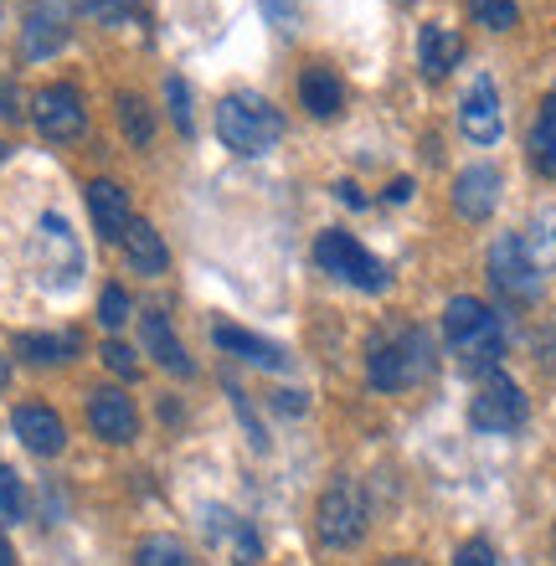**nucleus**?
<instances>
[{
  "label": "nucleus",
  "mask_w": 556,
  "mask_h": 566,
  "mask_svg": "<svg viewBox=\"0 0 556 566\" xmlns=\"http://www.w3.org/2000/svg\"><path fill=\"white\" fill-rule=\"evenodd\" d=\"M27 510V490H21V474L11 463H0V521H21Z\"/></svg>",
  "instance_id": "obj_27"
},
{
  "label": "nucleus",
  "mask_w": 556,
  "mask_h": 566,
  "mask_svg": "<svg viewBox=\"0 0 556 566\" xmlns=\"http://www.w3.org/2000/svg\"><path fill=\"white\" fill-rule=\"evenodd\" d=\"M0 119H21V93H15V83H6L0 77Z\"/></svg>",
  "instance_id": "obj_34"
},
{
  "label": "nucleus",
  "mask_w": 556,
  "mask_h": 566,
  "mask_svg": "<svg viewBox=\"0 0 556 566\" xmlns=\"http://www.w3.org/2000/svg\"><path fill=\"white\" fill-rule=\"evenodd\" d=\"M531 165L536 176H556V88L542 98V114L531 124Z\"/></svg>",
  "instance_id": "obj_21"
},
{
  "label": "nucleus",
  "mask_w": 556,
  "mask_h": 566,
  "mask_svg": "<svg viewBox=\"0 0 556 566\" xmlns=\"http://www.w3.org/2000/svg\"><path fill=\"white\" fill-rule=\"evenodd\" d=\"M88 428L98 432L104 443H135L139 412H135V402H129L119 387H98L88 397Z\"/></svg>",
  "instance_id": "obj_12"
},
{
  "label": "nucleus",
  "mask_w": 556,
  "mask_h": 566,
  "mask_svg": "<svg viewBox=\"0 0 556 566\" xmlns=\"http://www.w3.org/2000/svg\"><path fill=\"white\" fill-rule=\"evenodd\" d=\"M335 196H340V201H346V207H356V211H361V207H366V196H361V186H350V180H340V186H335Z\"/></svg>",
  "instance_id": "obj_35"
},
{
  "label": "nucleus",
  "mask_w": 556,
  "mask_h": 566,
  "mask_svg": "<svg viewBox=\"0 0 556 566\" xmlns=\"http://www.w3.org/2000/svg\"><path fill=\"white\" fill-rule=\"evenodd\" d=\"M443 335H449L453 356L464 360V366H495L500 356H505V325H500V314L490 310V304H480V298L459 294L443 310Z\"/></svg>",
  "instance_id": "obj_2"
},
{
  "label": "nucleus",
  "mask_w": 556,
  "mask_h": 566,
  "mask_svg": "<svg viewBox=\"0 0 556 566\" xmlns=\"http://www.w3.org/2000/svg\"><path fill=\"white\" fill-rule=\"evenodd\" d=\"M124 253H129L135 273H166V263H170L166 242H160V232H155L145 217H129V227H124Z\"/></svg>",
  "instance_id": "obj_20"
},
{
  "label": "nucleus",
  "mask_w": 556,
  "mask_h": 566,
  "mask_svg": "<svg viewBox=\"0 0 556 566\" xmlns=\"http://www.w3.org/2000/svg\"><path fill=\"white\" fill-rule=\"evenodd\" d=\"M387 566H422L418 556H397V562H387Z\"/></svg>",
  "instance_id": "obj_39"
},
{
  "label": "nucleus",
  "mask_w": 556,
  "mask_h": 566,
  "mask_svg": "<svg viewBox=\"0 0 556 566\" xmlns=\"http://www.w3.org/2000/svg\"><path fill=\"white\" fill-rule=\"evenodd\" d=\"M166 98H170V119H176V129H181V135H191V129H196V124H191V93H186L181 77H170V83H166Z\"/></svg>",
  "instance_id": "obj_29"
},
{
  "label": "nucleus",
  "mask_w": 556,
  "mask_h": 566,
  "mask_svg": "<svg viewBox=\"0 0 556 566\" xmlns=\"http://www.w3.org/2000/svg\"><path fill=\"white\" fill-rule=\"evenodd\" d=\"M526 253H531V263H536V269H552L556 263V207H546V211H536V222H531V232L526 238Z\"/></svg>",
  "instance_id": "obj_23"
},
{
  "label": "nucleus",
  "mask_w": 556,
  "mask_h": 566,
  "mask_svg": "<svg viewBox=\"0 0 556 566\" xmlns=\"http://www.w3.org/2000/svg\"><path fill=\"white\" fill-rule=\"evenodd\" d=\"M98 319H104L108 329H119L124 319H129V294H124L119 283H108L104 298H98Z\"/></svg>",
  "instance_id": "obj_28"
},
{
  "label": "nucleus",
  "mask_w": 556,
  "mask_h": 566,
  "mask_svg": "<svg viewBox=\"0 0 556 566\" xmlns=\"http://www.w3.org/2000/svg\"><path fill=\"white\" fill-rule=\"evenodd\" d=\"M453 566H500L495 562V546H490V541H464V546H459V556H453Z\"/></svg>",
  "instance_id": "obj_32"
},
{
  "label": "nucleus",
  "mask_w": 556,
  "mask_h": 566,
  "mask_svg": "<svg viewBox=\"0 0 556 566\" xmlns=\"http://www.w3.org/2000/svg\"><path fill=\"white\" fill-rule=\"evenodd\" d=\"M371 387L376 391H402L412 381L433 371V335L428 329H402V335H387V340L371 345Z\"/></svg>",
  "instance_id": "obj_3"
},
{
  "label": "nucleus",
  "mask_w": 556,
  "mask_h": 566,
  "mask_svg": "<svg viewBox=\"0 0 556 566\" xmlns=\"http://www.w3.org/2000/svg\"><path fill=\"white\" fill-rule=\"evenodd\" d=\"M315 263L331 273V279L356 283V289H366V294H381V289H387V269H381L350 232H340V227H331V232H319L315 238Z\"/></svg>",
  "instance_id": "obj_5"
},
{
  "label": "nucleus",
  "mask_w": 556,
  "mask_h": 566,
  "mask_svg": "<svg viewBox=\"0 0 556 566\" xmlns=\"http://www.w3.org/2000/svg\"><path fill=\"white\" fill-rule=\"evenodd\" d=\"M490 283H495V294L505 298V304H515V310L542 298V269L531 263L521 232L495 238V248H490Z\"/></svg>",
  "instance_id": "obj_6"
},
{
  "label": "nucleus",
  "mask_w": 556,
  "mask_h": 566,
  "mask_svg": "<svg viewBox=\"0 0 556 566\" xmlns=\"http://www.w3.org/2000/svg\"><path fill=\"white\" fill-rule=\"evenodd\" d=\"M459 124L474 145H495L505 135V114H500V88L495 77H474L464 88V104H459Z\"/></svg>",
  "instance_id": "obj_11"
},
{
  "label": "nucleus",
  "mask_w": 556,
  "mask_h": 566,
  "mask_svg": "<svg viewBox=\"0 0 556 566\" xmlns=\"http://www.w3.org/2000/svg\"><path fill=\"white\" fill-rule=\"evenodd\" d=\"M77 350V335L67 329V335H15V356H27L31 366H57V360H67Z\"/></svg>",
  "instance_id": "obj_22"
},
{
  "label": "nucleus",
  "mask_w": 556,
  "mask_h": 566,
  "mask_svg": "<svg viewBox=\"0 0 556 566\" xmlns=\"http://www.w3.org/2000/svg\"><path fill=\"white\" fill-rule=\"evenodd\" d=\"M119 124H124V135L135 139V145H150L155 139V119H150V108H145L139 93H119Z\"/></svg>",
  "instance_id": "obj_25"
},
{
  "label": "nucleus",
  "mask_w": 556,
  "mask_h": 566,
  "mask_svg": "<svg viewBox=\"0 0 556 566\" xmlns=\"http://www.w3.org/2000/svg\"><path fill=\"white\" fill-rule=\"evenodd\" d=\"M500 207V170L495 165H469L453 180V211L464 222H490Z\"/></svg>",
  "instance_id": "obj_13"
},
{
  "label": "nucleus",
  "mask_w": 556,
  "mask_h": 566,
  "mask_svg": "<svg viewBox=\"0 0 556 566\" xmlns=\"http://www.w3.org/2000/svg\"><path fill=\"white\" fill-rule=\"evenodd\" d=\"M83 11H93L98 21H119V15L135 11V0H83Z\"/></svg>",
  "instance_id": "obj_33"
},
{
  "label": "nucleus",
  "mask_w": 556,
  "mask_h": 566,
  "mask_svg": "<svg viewBox=\"0 0 556 566\" xmlns=\"http://www.w3.org/2000/svg\"><path fill=\"white\" fill-rule=\"evenodd\" d=\"M315 531L325 546H356L366 536V500L350 479H335L315 510Z\"/></svg>",
  "instance_id": "obj_7"
},
{
  "label": "nucleus",
  "mask_w": 556,
  "mask_h": 566,
  "mask_svg": "<svg viewBox=\"0 0 556 566\" xmlns=\"http://www.w3.org/2000/svg\"><path fill=\"white\" fill-rule=\"evenodd\" d=\"M11 428H15V438H21L31 453H42V459L62 453V443H67V428H62V418L52 407H15Z\"/></svg>",
  "instance_id": "obj_14"
},
{
  "label": "nucleus",
  "mask_w": 556,
  "mask_h": 566,
  "mask_svg": "<svg viewBox=\"0 0 556 566\" xmlns=\"http://www.w3.org/2000/svg\"><path fill=\"white\" fill-rule=\"evenodd\" d=\"M0 160H6V139H0Z\"/></svg>",
  "instance_id": "obj_40"
},
{
  "label": "nucleus",
  "mask_w": 556,
  "mask_h": 566,
  "mask_svg": "<svg viewBox=\"0 0 556 566\" xmlns=\"http://www.w3.org/2000/svg\"><path fill=\"white\" fill-rule=\"evenodd\" d=\"M73 36V11H67V0H31L27 6V27H21V52L31 62L52 57L62 52Z\"/></svg>",
  "instance_id": "obj_10"
},
{
  "label": "nucleus",
  "mask_w": 556,
  "mask_h": 566,
  "mask_svg": "<svg viewBox=\"0 0 556 566\" xmlns=\"http://www.w3.org/2000/svg\"><path fill=\"white\" fill-rule=\"evenodd\" d=\"M0 566H15V552H11V541L0 536Z\"/></svg>",
  "instance_id": "obj_37"
},
{
  "label": "nucleus",
  "mask_w": 556,
  "mask_h": 566,
  "mask_svg": "<svg viewBox=\"0 0 556 566\" xmlns=\"http://www.w3.org/2000/svg\"><path fill=\"white\" fill-rule=\"evenodd\" d=\"M407 196H412V180H407V176H397V180H391V186H387V201H391V207H402Z\"/></svg>",
  "instance_id": "obj_36"
},
{
  "label": "nucleus",
  "mask_w": 556,
  "mask_h": 566,
  "mask_svg": "<svg viewBox=\"0 0 556 566\" xmlns=\"http://www.w3.org/2000/svg\"><path fill=\"white\" fill-rule=\"evenodd\" d=\"M217 135L232 155L242 160H253V155H269L284 135V114L269 104V98H258V93H232L217 104Z\"/></svg>",
  "instance_id": "obj_1"
},
{
  "label": "nucleus",
  "mask_w": 556,
  "mask_h": 566,
  "mask_svg": "<svg viewBox=\"0 0 556 566\" xmlns=\"http://www.w3.org/2000/svg\"><path fill=\"white\" fill-rule=\"evenodd\" d=\"M135 566H191V556L176 536H145L135 552Z\"/></svg>",
  "instance_id": "obj_24"
},
{
  "label": "nucleus",
  "mask_w": 556,
  "mask_h": 566,
  "mask_svg": "<svg viewBox=\"0 0 556 566\" xmlns=\"http://www.w3.org/2000/svg\"><path fill=\"white\" fill-rule=\"evenodd\" d=\"M31 119H36V129L46 139L67 145V139H77L88 129V108H83V93L73 83H52V88H42L31 98Z\"/></svg>",
  "instance_id": "obj_9"
},
{
  "label": "nucleus",
  "mask_w": 556,
  "mask_h": 566,
  "mask_svg": "<svg viewBox=\"0 0 556 566\" xmlns=\"http://www.w3.org/2000/svg\"><path fill=\"white\" fill-rule=\"evenodd\" d=\"M474 6V21L490 31H511L515 21H521V6L515 0H469Z\"/></svg>",
  "instance_id": "obj_26"
},
{
  "label": "nucleus",
  "mask_w": 556,
  "mask_h": 566,
  "mask_svg": "<svg viewBox=\"0 0 556 566\" xmlns=\"http://www.w3.org/2000/svg\"><path fill=\"white\" fill-rule=\"evenodd\" d=\"M469 422L480 432H515L526 422V391L515 387L511 376L490 371L474 391V402H469Z\"/></svg>",
  "instance_id": "obj_8"
},
{
  "label": "nucleus",
  "mask_w": 556,
  "mask_h": 566,
  "mask_svg": "<svg viewBox=\"0 0 556 566\" xmlns=\"http://www.w3.org/2000/svg\"><path fill=\"white\" fill-rule=\"evenodd\" d=\"M31 263H36V279L46 289H73L83 279V248H77V232L67 227V217L46 211L36 222V238H31Z\"/></svg>",
  "instance_id": "obj_4"
},
{
  "label": "nucleus",
  "mask_w": 556,
  "mask_h": 566,
  "mask_svg": "<svg viewBox=\"0 0 556 566\" xmlns=\"http://www.w3.org/2000/svg\"><path fill=\"white\" fill-rule=\"evenodd\" d=\"M104 366H108L114 376H124V381H129V376H139L135 350H129V345H119V340H108V345H104Z\"/></svg>",
  "instance_id": "obj_30"
},
{
  "label": "nucleus",
  "mask_w": 556,
  "mask_h": 566,
  "mask_svg": "<svg viewBox=\"0 0 556 566\" xmlns=\"http://www.w3.org/2000/svg\"><path fill=\"white\" fill-rule=\"evenodd\" d=\"M88 211H93V232L104 242H124V227H129V196L114 180H93L88 186Z\"/></svg>",
  "instance_id": "obj_15"
},
{
  "label": "nucleus",
  "mask_w": 556,
  "mask_h": 566,
  "mask_svg": "<svg viewBox=\"0 0 556 566\" xmlns=\"http://www.w3.org/2000/svg\"><path fill=\"white\" fill-rule=\"evenodd\" d=\"M300 98H304V108H310L315 119H335V114L346 108V83L335 77V67L310 62V67L300 73Z\"/></svg>",
  "instance_id": "obj_16"
},
{
  "label": "nucleus",
  "mask_w": 556,
  "mask_h": 566,
  "mask_svg": "<svg viewBox=\"0 0 556 566\" xmlns=\"http://www.w3.org/2000/svg\"><path fill=\"white\" fill-rule=\"evenodd\" d=\"M0 387H11V360L0 356Z\"/></svg>",
  "instance_id": "obj_38"
},
{
  "label": "nucleus",
  "mask_w": 556,
  "mask_h": 566,
  "mask_svg": "<svg viewBox=\"0 0 556 566\" xmlns=\"http://www.w3.org/2000/svg\"><path fill=\"white\" fill-rule=\"evenodd\" d=\"M459 57H464V42H459V31L438 27V21H428V27L418 31V67L428 77H449L453 67H459Z\"/></svg>",
  "instance_id": "obj_17"
},
{
  "label": "nucleus",
  "mask_w": 556,
  "mask_h": 566,
  "mask_svg": "<svg viewBox=\"0 0 556 566\" xmlns=\"http://www.w3.org/2000/svg\"><path fill=\"white\" fill-rule=\"evenodd\" d=\"M232 552H238V566H258V556H263V546H258V531L248 521H238V531H232Z\"/></svg>",
  "instance_id": "obj_31"
},
{
  "label": "nucleus",
  "mask_w": 556,
  "mask_h": 566,
  "mask_svg": "<svg viewBox=\"0 0 556 566\" xmlns=\"http://www.w3.org/2000/svg\"><path fill=\"white\" fill-rule=\"evenodd\" d=\"M211 340L222 345V350H232V356L263 366V371H284V366H289L284 345L263 340V335H253V329H242V325H217V329H211Z\"/></svg>",
  "instance_id": "obj_18"
},
{
  "label": "nucleus",
  "mask_w": 556,
  "mask_h": 566,
  "mask_svg": "<svg viewBox=\"0 0 556 566\" xmlns=\"http://www.w3.org/2000/svg\"><path fill=\"white\" fill-rule=\"evenodd\" d=\"M145 350H150V356L160 360L170 376H191V371H196L191 356H186V345L176 340V329H170V319H166L160 310L145 314Z\"/></svg>",
  "instance_id": "obj_19"
}]
</instances>
